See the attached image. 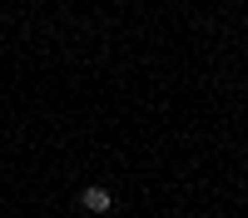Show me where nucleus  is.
Masks as SVG:
<instances>
[{
    "mask_svg": "<svg viewBox=\"0 0 248 218\" xmlns=\"http://www.w3.org/2000/svg\"><path fill=\"white\" fill-rule=\"evenodd\" d=\"M90 213H109L114 208V198H109V189H85V198H79Z\"/></svg>",
    "mask_w": 248,
    "mask_h": 218,
    "instance_id": "1",
    "label": "nucleus"
}]
</instances>
